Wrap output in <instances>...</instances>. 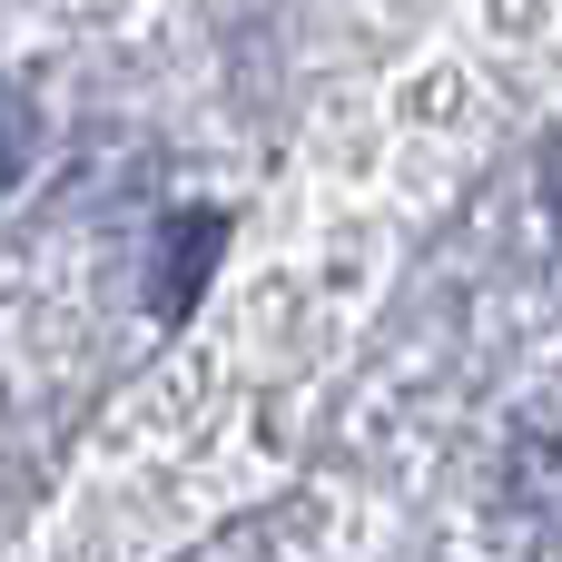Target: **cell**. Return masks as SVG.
<instances>
[{"label":"cell","instance_id":"2","mask_svg":"<svg viewBox=\"0 0 562 562\" xmlns=\"http://www.w3.org/2000/svg\"><path fill=\"white\" fill-rule=\"evenodd\" d=\"M20 168H30V138H20V99L0 79V178H20Z\"/></svg>","mask_w":562,"mask_h":562},{"label":"cell","instance_id":"3","mask_svg":"<svg viewBox=\"0 0 562 562\" xmlns=\"http://www.w3.org/2000/svg\"><path fill=\"white\" fill-rule=\"evenodd\" d=\"M543 198H553V227H562V128H553V148H543Z\"/></svg>","mask_w":562,"mask_h":562},{"label":"cell","instance_id":"1","mask_svg":"<svg viewBox=\"0 0 562 562\" xmlns=\"http://www.w3.org/2000/svg\"><path fill=\"white\" fill-rule=\"evenodd\" d=\"M217 247H227V217H168V257H158V316L178 326L188 306H198V286H207V267H217Z\"/></svg>","mask_w":562,"mask_h":562}]
</instances>
